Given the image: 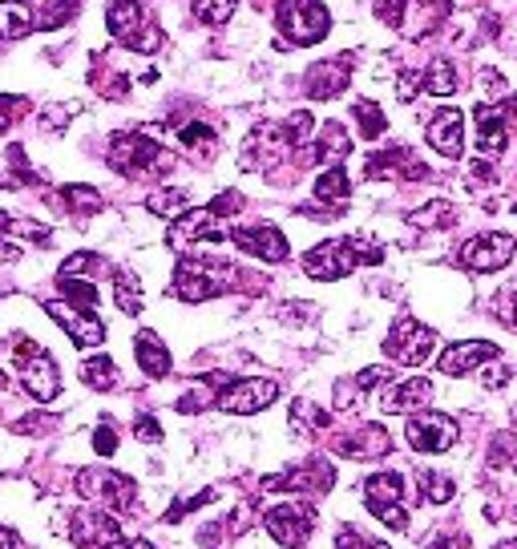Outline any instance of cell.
Masks as SVG:
<instances>
[{"label":"cell","instance_id":"1","mask_svg":"<svg viewBox=\"0 0 517 549\" xmlns=\"http://www.w3.org/2000/svg\"><path fill=\"white\" fill-rule=\"evenodd\" d=\"M239 271L227 263V259H215V255H186L178 259L174 267V295L186 299V303H206L215 295H227L235 287Z\"/></svg>","mask_w":517,"mask_h":549},{"label":"cell","instance_id":"2","mask_svg":"<svg viewBox=\"0 0 517 549\" xmlns=\"http://www.w3.org/2000/svg\"><path fill=\"white\" fill-rule=\"evenodd\" d=\"M380 259H384L380 247H368L360 239H332V243H320L303 255V271L320 283H336V279L352 275L360 263H380Z\"/></svg>","mask_w":517,"mask_h":549},{"label":"cell","instance_id":"3","mask_svg":"<svg viewBox=\"0 0 517 549\" xmlns=\"http://www.w3.org/2000/svg\"><path fill=\"white\" fill-rule=\"evenodd\" d=\"M275 25L291 45H316L332 33V13L320 0H279L275 5Z\"/></svg>","mask_w":517,"mask_h":549},{"label":"cell","instance_id":"4","mask_svg":"<svg viewBox=\"0 0 517 549\" xmlns=\"http://www.w3.org/2000/svg\"><path fill=\"white\" fill-rule=\"evenodd\" d=\"M110 166L118 174H126V178H146V174L170 170V158H166V150L154 138L130 130V134H114V142H110Z\"/></svg>","mask_w":517,"mask_h":549},{"label":"cell","instance_id":"5","mask_svg":"<svg viewBox=\"0 0 517 549\" xmlns=\"http://www.w3.org/2000/svg\"><path fill=\"white\" fill-rule=\"evenodd\" d=\"M106 21H110L114 41H122L126 49H134V53H158L162 49V29L146 21L142 0H110Z\"/></svg>","mask_w":517,"mask_h":549},{"label":"cell","instance_id":"6","mask_svg":"<svg viewBox=\"0 0 517 549\" xmlns=\"http://www.w3.org/2000/svg\"><path fill=\"white\" fill-rule=\"evenodd\" d=\"M433 352H437V332H433V327H421L412 315H400V319L392 323L388 340H384V356L396 360V364H404V368L429 364Z\"/></svg>","mask_w":517,"mask_h":549},{"label":"cell","instance_id":"7","mask_svg":"<svg viewBox=\"0 0 517 549\" xmlns=\"http://www.w3.org/2000/svg\"><path fill=\"white\" fill-rule=\"evenodd\" d=\"M77 493L85 501H97L101 509L126 513L134 505V497H138V485L126 473H114V469H81L77 473Z\"/></svg>","mask_w":517,"mask_h":549},{"label":"cell","instance_id":"8","mask_svg":"<svg viewBox=\"0 0 517 549\" xmlns=\"http://www.w3.org/2000/svg\"><path fill=\"white\" fill-rule=\"evenodd\" d=\"M9 348L21 356V384H25V392H29L33 400H41V404L57 400V392H61V376H57L53 356L41 352L33 340H13Z\"/></svg>","mask_w":517,"mask_h":549},{"label":"cell","instance_id":"9","mask_svg":"<svg viewBox=\"0 0 517 549\" xmlns=\"http://www.w3.org/2000/svg\"><path fill=\"white\" fill-rule=\"evenodd\" d=\"M227 239H231V231L219 227V214H215L211 206L182 210L174 223H170V231H166V243H170L174 251H186L190 243H227Z\"/></svg>","mask_w":517,"mask_h":549},{"label":"cell","instance_id":"10","mask_svg":"<svg viewBox=\"0 0 517 549\" xmlns=\"http://www.w3.org/2000/svg\"><path fill=\"white\" fill-rule=\"evenodd\" d=\"M263 525L279 545H303L316 529V505L312 501H283V505L267 509Z\"/></svg>","mask_w":517,"mask_h":549},{"label":"cell","instance_id":"11","mask_svg":"<svg viewBox=\"0 0 517 549\" xmlns=\"http://www.w3.org/2000/svg\"><path fill=\"white\" fill-rule=\"evenodd\" d=\"M69 541L81 545V549H114L122 545V525L114 513L106 509H77L73 521H69Z\"/></svg>","mask_w":517,"mask_h":549},{"label":"cell","instance_id":"12","mask_svg":"<svg viewBox=\"0 0 517 549\" xmlns=\"http://www.w3.org/2000/svg\"><path fill=\"white\" fill-rule=\"evenodd\" d=\"M404 436L417 453H449L457 445V420L445 412H417L408 416Z\"/></svg>","mask_w":517,"mask_h":549},{"label":"cell","instance_id":"13","mask_svg":"<svg viewBox=\"0 0 517 549\" xmlns=\"http://www.w3.org/2000/svg\"><path fill=\"white\" fill-rule=\"evenodd\" d=\"M517 109V97H505V101H481L473 109L477 118V150L485 158H497L505 146H509V114Z\"/></svg>","mask_w":517,"mask_h":549},{"label":"cell","instance_id":"14","mask_svg":"<svg viewBox=\"0 0 517 549\" xmlns=\"http://www.w3.org/2000/svg\"><path fill=\"white\" fill-rule=\"evenodd\" d=\"M400 489H404L400 473H372L364 481V505L392 529H408V513L400 509Z\"/></svg>","mask_w":517,"mask_h":549},{"label":"cell","instance_id":"15","mask_svg":"<svg viewBox=\"0 0 517 549\" xmlns=\"http://www.w3.org/2000/svg\"><path fill=\"white\" fill-rule=\"evenodd\" d=\"M45 311H49V315L65 327L69 340H73L77 348H101V344H106V323H101L93 311L73 307L69 299H49V303H45Z\"/></svg>","mask_w":517,"mask_h":549},{"label":"cell","instance_id":"16","mask_svg":"<svg viewBox=\"0 0 517 549\" xmlns=\"http://www.w3.org/2000/svg\"><path fill=\"white\" fill-rule=\"evenodd\" d=\"M513 251H517V243H513L509 235L489 231V235L469 239V243L457 251V263H461L465 271H501V267H509Z\"/></svg>","mask_w":517,"mask_h":549},{"label":"cell","instance_id":"17","mask_svg":"<svg viewBox=\"0 0 517 549\" xmlns=\"http://www.w3.org/2000/svg\"><path fill=\"white\" fill-rule=\"evenodd\" d=\"M275 396H279V384H275V380L251 376V380L227 384V388L219 392V408L231 412V416H251V412H263L267 404H275Z\"/></svg>","mask_w":517,"mask_h":549},{"label":"cell","instance_id":"18","mask_svg":"<svg viewBox=\"0 0 517 549\" xmlns=\"http://www.w3.org/2000/svg\"><path fill=\"white\" fill-rule=\"evenodd\" d=\"M348 85H352V53H340V57H332V61H320V65L307 69V77H303V93L312 97V101H332V97H340Z\"/></svg>","mask_w":517,"mask_h":549},{"label":"cell","instance_id":"19","mask_svg":"<svg viewBox=\"0 0 517 549\" xmlns=\"http://www.w3.org/2000/svg\"><path fill=\"white\" fill-rule=\"evenodd\" d=\"M453 13V0H404L400 9V21H396V33L421 41L429 33H437Z\"/></svg>","mask_w":517,"mask_h":549},{"label":"cell","instance_id":"20","mask_svg":"<svg viewBox=\"0 0 517 549\" xmlns=\"http://www.w3.org/2000/svg\"><path fill=\"white\" fill-rule=\"evenodd\" d=\"M364 178H400V182H425L429 178V166L404 150V146H392V150H376L368 154V166H364Z\"/></svg>","mask_w":517,"mask_h":549},{"label":"cell","instance_id":"21","mask_svg":"<svg viewBox=\"0 0 517 549\" xmlns=\"http://www.w3.org/2000/svg\"><path fill=\"white\" fill-rule=\"evenodd\" d=\"M231 243L239 247V251H247V255H255V259H263V263H283L287 259V235L279 231V227H271V223H259V227H235L231 231Z\"/></svg>","mask_w":517,"mask_h":549},{"label":"cell","instance_id":"22","mask_svg":"<svg viewBox=\"0 0 517 549\" xmlns=\"http://www.w3.org/2000/svg\"><path fill=\"white\" fill-rule=\"evenodd\" d=\"M336 485V469L328 461H312L303 469H291V473H279V477H267L259 481L263 493H275V489H291V493H328Z\"/></svg>","mask_w":517,"mask_h":549},{"label":"cell","instance_id":"23","mask_svg":"<svg viewBox=\"0 0 517 549\" xmlns=\"http://www.w3.org/2000/svg\"><path fill=\"white\" fill-rule=\"evenodd\" d=\"M425 142L441 154V158H461L465 154V118H461V109L445 105L437 109V114L429 118V130H425Z\"/></svg>","mask_w":517,"mask_h":549},{"label":"cell","instance_id":"24","mask_svg":"<svg viewBox=\"0 0 517 549\" xmlns=\"http://www.w3.org/2000/svg\"><path fill=\"white\" fill-rule=\"evenodd\" d=\"M497 356H501L497 344H489V340H465V344H453L449 352H441L437 364H441L445 376H469L473 368H481V364H489Z\"/></svg>","mask_w":517,"mask_h":549},{"label":"cell","instance_id":"25","mask_svg":"<svg viewBox=\"0 0 517 549\" xmlns=\"http://www.w3.org/2000/svg\"><path fill=\"white\" fill-rule=\"evenodd\" d=\"M388 449H392V441H388V432L380 424H364V428H356V432H348V436L336 441V453L340 457H356V461H376Z\"/></svg>","mask_w":517,"mask_h":549},{"label":"cell","instance_id":"26","mask_svg":"<svg viewBox=\"0 0 517 549\" xmlns=\"http://www.w3.org/2000/svg\"><path fill=\"white\" fill-rule=\"evenodd\" d=\"M433 400V384L425 376H412L404 384H392L380 392V408L384 412H421Z\"/></svg>","mask_w":517,"mask_h":549},{"label":"cell","instance_id":"27","mask_svg":"<svg viewBox=\"0 0 517 549\" xmlns=\"http://www.w3.org/2000/svg\"><path fill=\"white\" fill-rule=\"evenodd\" d=\"M134 356H138V368H142L150 380H166L170 368H174L166 344H162L154 332H138V340H134Z\"/></svg>","mask_w":517,"mask_h":549},{"label":"cell","instance_id":"28","mask_svg":"<svg viewBox=\"0 0 517 549\" xmlns=\"http://www.w3.org/2000/svg\"><path fill=\"white\" fill-rule=\"evenodd\" d=\"M352 154V138L340 122H324V134L316 138V146L303 154V162H340Z\"/></svg>","mask_w":517,"mask_h":549},{"label":"cell","instance_id":"29","mask_svg":"<svg viewBox=\"0 0 517 549\" xmlns=\"http://www.w3.org/2000/svg\"><path fill=\"white\" fill-rule=\"evenodd\" d=\"M37 29V17L25 0H0V41H21Z\"/></svg>","mask_w":517,"mask_h":549},{"label":"cell","instance_id":"30","mask_svg":"<svg viewBox=\"0 0 517 549\" xmlns=\"http://www.w3.org/2000/svg\"><path fill=\"white\" fill-rule=\"evenodd\" d=\"M316 198H320L328 210L344 214V206H348V198H352L348 170H344V166H332V170H324V174L316 178Z\"/></svg>","mask_w":517,"mask_h":549},{"label":"cell","instance_id":"31","mask_svg":"<svg viewBox=\"0 0 517 549\" xmlns=\"http://www.w3.org/2000/svg\"><path fill=\"white\" fill-rule=\"evenodd\" d=\"M421 89L433 97H453L457 93V65L449 57H433L429 69L421 73Z\"/></svg>","mask_w":517,"mask_h":549},{"label":"cell","instance_id":"32","mask_svg":"<svg viewBox=\"0 0 517 549\" xmlns=\"http://www.w3.org/2000/svg\"><path fill=\"white\" fill-rule=\"evenodd\" d=\"M417 493H421V501H429V505H449L453 493H457V485H453V477L441 473V469H421V473H417Z\"/></svg>","mask_w":517,"mask_h":549},{"label":"cell","instance_id":"33","mask_svg":"<svg viewBox=\"0 0 517 549\" xmlns=\"http://www.w3.org/2000/svg\"><path fill=\"white\" fill-rule=\"evenodd\" d=\"M114 303H118L126 315H138V311H142V279H138L130 267L114 271Z\"/></svg>","mask_w":517,"mask_h":549},{"label":"cell","instance_id":"34","mask_svg":"<svg viewBox=\"0 0 517 549\" xmlns=\"http://www.w3.org/2000/svg\"><path fill=\"white\" fill-rule=\"evenodd\" d=\"M81 380L97 392H110V388H118V364L110 356H93L81 364Z\"/></svg>","mask_w":517,"mask_h":549},{"label":"cell","instance_id":"35","mask_svg":"<svg viewBox=\"0 0 517 549\" xmlns=\"http://www.w3.org/2000/svg\"><path fill=\"white\" fill-rule=\"evenodd\" d=\"M291 428H295L299 436H316V432L328 428V412L316 408L312 400H295V404H291Z\"/></svg>","mask_w":517,"mask_h":549},{"label":"cell","instance_id":"36","mask_svg":"<svg viewBox=\"0 0 517 549\" xmlns=\"http://www.w3.org/2000/svg\"><path fill=\"white\" fill-rule=\"evenodd\" d=\"M408 223L421 227V231H429V227H453V223H457V210H453V202L437 198V202H429V206H421V210H412Z\"/></svg>","mask_w":517,"mask_h":549},{"label":"cell","instance_id":"37","mask_svg":"<svg viewBox=\"0 0 517 549\" xmlns=\"http://www.w3.org/2000/svg\"><path fill=\"white\" fill-rule=\"evenodd\" d=\"M352 114H356V122H360V138H368V142H376V138L388 130L380 105L368 101V97H356V101H352Z\"/></svg>","mask_w":517,"mask_h":549},{"label":"cell","instance_id":"38","mask_svg":"<svg viewBox=\"0 0 517 549\" xmlns=\"http://www.w3.org/2000/svg\"><path fill=\"white\" fill-rule=\"evenodd\" d=\"M190 9H194V21H202L206 29H219V25H227L235 17L239 0H194Z\"/></svg>","mask_w":517,"mask_h":549},{"label":"cell","instance_id":"39","mask_svg":"<svg viewBox=\"0 0 517 549\" xmlns=\"http://www.w3.org/2000/svg\"><path fill=\"white\" fill-rule=\"evenodd\" d=\"M186 202H190V194H186L182 186H170V190H154V194L146 198V210L158 214V218H178V214L186 210Z\"/></svg>","mask_w":517,"mask_h":549},{"label":"cell","instance_id":"40","mask_svg":"<svg viewBox=\"0 0 517 549\" xmlns=\"http://www.w3.org/2000/svg\"><path fill=\"white\" fill-rule=\"evenodd\" d=\"M57 287H61V295H65L73 307H85V311H93V307H97V287H93L89 279H77V275H57Z\"/></svg>","mask_w":517,"mask_h":549},{"label":"cell","instance_id":"41","mask_svg":"<svg viewBox=\"0 0 517 549\" xmlns=\"http://www.w3.org/2000/svg\"><path fill=\"white\" fill-rule=\"evenodd\" d=\"M61 198L73 214H97V210H106V198H101L93 186H61Z\"/></svg>","mask_w":517,"mask_h":549},{"label":"cell","instance_id":"42","mask_svg":"<svg viewBox=\"0 0 517 549\" xmlns=\"http://www.w3.org/2000/svg\"><path fill=\"white\" fill-rule=\"evenodd\" d=\"M178 142H182L186 150H202V154H211V150L219 146L215 130L206 126V122H190V126H182V130H178Z\"/></svg>","mask_w":517,"mask_h":549},{"label":"cell","instance_id":"43","mask_svg":"<svg viewBox=\"0 0 517 549\" xmlns=\"http://www.w3.org/2000/svg\"><path fill=\"white\" fill-rule=\"evenodd\" d=\"M77 5H81V0H49L37 29H61V25H69L77 17Z\"/></svg>","mask_w":517,"mask_h":549},{"label":"cell","instance_id":"44","mask_svg":"<svg viewBox=\"0 0 517 549\" xmlns=\"http://www.w3.org/2000/svg\"><path fill=\"white\" fill-rule=\"evenodd\" d=\"M206 501H215V489H202V493H194V497H182L178 505H170V509H166V525H174V521H182L186 513H194V509H202Z\"/></svg>","mask_w":517,"mask_h":549},{"label":"cell","instance_id":"45","mask_svg":"<svg viewBox=\"0 0 517 549\" xmlns=\"http://www.w3.org/2000/svg\"><path fill=\"white\" fill-rule=\"evenodd\" d=\"M29 109V101L25 97H13V93H0V134H5L21 114Z\"/></svg>","mask_w":517,"mask_h":549},{"label":"cell","instance_id":"46","mask_svg":"<svg viewBox=\"0 0 517 549\" xmlns=\"http://www.w3.org/2000/svg\"><path fill=\"white\" fill-rule=\"evenodd\" d=\"M97 267H101V259H97L93 251H77V255H69V259L61 263L57 275H81V271H97Z\"/></svg>","mask_w":517,"mask_h":549},{"label":"cell","instance_id":"47","mask_svg":"<svg viewBox=\"0 0 517 549\" xmlns=\"http://www.w3.org/2000/svg\"><path fill=\"white\" fill-rule=\"evenodd\" d=\"M336 549H388V541H368L360 529H344L336 533Z\"/></svg>","mask_w":517,"mask_h":549},{"label":"cell","instance_id":"48","mask_svg":"<svg viewBox=\"0 0 517 549\" xmlns=\"http://www.w3.org/2000/svg\"><path fill=\"white\" fill-rule=\"evenodd\" d=\"M93 453H97V457H114V453H118V432H114L110 424H101V428L93 432Z\"/></svg>","mask_w":517,"mask_h":549},{"label":"cell","instance_id":"49","mask_svg":"<svg viewBox=\"0 0 517 549\" xmlns=\"http://www.w3.org/2000/svg\"><path fill=\"white\" fill-rule=\"evenodd\" d=\"M134 436H138L142 445H158V441H162V424H158L154 416H138V420H134Z\"/></svg>","mask_w":517,"mask_h":549},{"label":"cell","instance_id":"50","mask_svg":"<svg viewBox=\"0 0 517 549\" xmlns=\"http://www.w3.org/2000/svg\"><path fill=\"white\" fill-rule=\"evenodd\" d=\"M425 549H469V541H465V533H449V529H441V533H433L429 541H425Z\"/></svg>","mask_w":517,"mask_h":549},{"label":"cell","instance_id":"51","mask_svg":"<svg viewBox=\"0 0 517 549\" xmlns=\"http://www.w3.org/2000/svg\"><path fill=\"white\" fill-rule=\"evenodd\" d=\"M396 85H400L396 97H400V101H412V97H417V85H421V73H400Z\"/></svg>","mask_w":517,"mask_h":549},{"label":"cell","instance_id":"52","mask_svg":"<svg viewBox=\"0 0 517 549\" xmlns=\"http://www.w3.org/2000/svg\"><path fill=\"white\" fill-rule=\"evenodd\" d=\"M469 174H473L477 182H493V166H489L485 158H481V162H473V166H469Z\"/></svg>","mask_w":517,"mask_h":549},{"label":"cell","instance_id":"53","mask_svg":"<svg viewBox=\"0 0 517 549\" xmlns=\"http://www.w3.org/2000/svg\"><path fill=\"white\" fill-rule=\"evenodd\" d=\"M21 255V247L17 243H5V239H0V263H13Z\"/></svg>","mask_w":517,"mask_h":549},{"label":"cell","instance_id":"54","mask_svg":"<svg viewBox=\"0 0 517 549\" xmlns=\"http://www.w3.org/2000/svg\"><path fill=\"white\" fill-rule=\"evenodd\" d=\"M505 380H509V372H505V368H493V372L485 376V384H489V388H501Z\"/></svg>","mask_w":517,"mask_h":549},{"label":"cell","instance_id":"55","mask_svg":"<svg viewBox=\"0 0 517 549\" xmlns=\"http://www.w3.org/2000/svg\"><path fill=\"white\" fill-rule=\"evenodd\" d=\"M114 549H158V545H150L146 537H134V541H122V545H114Z\"/></svg>","mask_w":517,"mask_h":549},{"label":"cell","instance_id":"56","mask_svg":"<svg viewBox=\"0 0 517 549\" xmlns=\"http://www.w3.org/2000/svg\"><path fill=\"white\" fill-rule=\"evenodd\" d=\"M0 549H17V541H13V533H9V529H0Z\"/></svg>","mask_w":517,"mask_h":549},{"label":"cell","instance_id":"57","mask_svg":"<svg viewBox=\"0 0 517 549\" xmlns=\"http://www.w3.org/2000/svg\"><path fill=\"white\" fill-rule=\"evenodd\" d=\"M509 323L517 327V295H513V315H509Z\"/></svg>","mask_w":517,"mask_h":549},{"label":"cell","instance_id":"58","mask_svg":"<svg viewBox=\"0 0 517 549\" xmlns=\"http://www.w3.org/2000/svg\"><path fill=\"white\" fill-rule=\"evenodd\" d=\"M509 549H517V541H509Z\"/></svg>","mask_w":517,"mask_h":549},{"label":"cell","instance_id":"59","mask_svg":"<svg viewBox=\"0 0 517 549\" xmlns=\"http://www.w3.org/2000/svg\"><path fill=\"white\" fill-rule=\"evenodd\" d=\"M513 210H517V202H513Z\"/></svg>","mask_w":517,"mask_h":549}]
</instances>
